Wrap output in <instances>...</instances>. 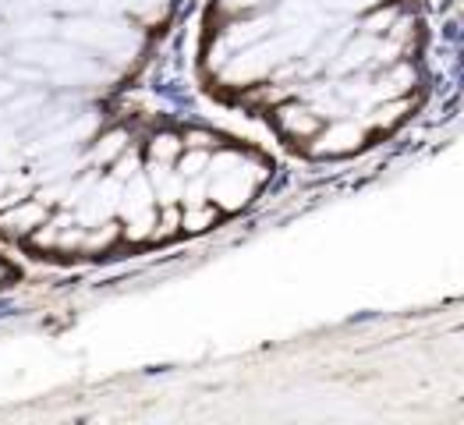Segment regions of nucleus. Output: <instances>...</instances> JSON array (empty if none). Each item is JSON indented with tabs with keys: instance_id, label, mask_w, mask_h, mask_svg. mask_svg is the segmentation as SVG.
Segmentation results:
<instances>
[{
	"instance_id": "f257e3e1",
	"label": "nucleus",
	"mask_w": 464,
	"mask_h": 425,
	"mask_svg": "<svg viewBox=\"0 0 464 425\" xmlns=\"http://www.w3.org/2000/svg\"><path fill=\"white\" fill-rule=\"evenodd\" d=\"M206 170H209L206 198H213L217 209H241L266 181V163L241 150H224V153L209 156Z\"/></svg>"
},
{
	"instance_id": "f03ea898",
	"label": "nucleus",
	"mask_w": 464,
	"mask_h": 425,
	"mask_svg": "<svg viewBox=\"0 0 464 425\" xmlns=\"http://www.w3.org/2000/svg\"><path fill=\"white\" fill-rule=\"evenodd\" d=\"M64 36L68 43L82 46L85 53H100L111 64L131 61L139 50V33L128 22L111 18V14H75V18H68Z\"/></svg>"
},
{
	"instance_id": "7ed1b4c3",
	"label": "nucleus",
	"mask_w": 464,
	"mask_h": 425,
	"mask_svg": "<svg viewBox=\"0 0 464 425\" xmlns=\"http://www.w3.org/2000/svg\"><path fill=\"white\" fill-rule=\"evenodd\" d=\"M309 142L315 156H348L365 142V128L358 121H334L330 128H319Z\"/></svg>"
},
{
	"instance_id": "20e7f679",
	"label": "nucleus",
	"mask_w": 464,
	"mask_h": 425,
	"mask_svg": "<svg viewBox=\"0 0 464 425\" xmlns=\"http://www.w3.org/2000/svg\"><path fill=\"white\" fill-rule=\"evenodd\" d=\"M276 128L287 135V139H298V142H309L312 135L323 128L319 111L305 107V103H284L276 107Z\"/></svg>"
},
{
	"instance_id": "39448f33",
	"label": "nucleus",
	"mask_w": 464,
	"mask_h": 425,
	"mask_svg": "<svg viewBox=\"0 0 464 425\" xmlns=\"http://www.w3.org/2000/svg\"><path fill=\"white\" fill-rule=\"evenodd\" d=\"M46 220L43 202H11V209L0 213V231L4 234H33Z\"/></svg>"
},
{
	"instance_id": "423d86ee",
	"label": "nucleus",
	"mask_w": 464,
	"mask_h": 425,
	"mask_svg": "<svg viewBox=\"0 0 464 425\" xmlns=\"http://www.w3.org/2000/svg\"><path fill=\"white\" fill-rule=\"evenodd\" d=\"M411 85H415V68L408 61H397V64H390L387 72L376 78L372 96L376 100H397V96H408Z\"/></svg>"
},
{
	"instance_id": "0eeeda50",
	"label": "nucleus",
	"mask_w": 464,
	"mask_h": 425,
	"mask_svg": "<svg viewBox=\"0 0 464 425\" xmlns=\"http://www.w3.org/2000/svg\"><path fill=\"white\" fill-rule=\"evenodd\" d=\"M103 11H117V14H135L142 22H156L167 11V0H100Z\"/></svg>"
},
{
	"instance_id": "6e6552de",
	"label": "nucleus",
	"mask_w": 464,
	"mask_h": 425,
	"mask_svg": "<svg viewBox=\"0 0 464 425\" xmlns=\"http://www.w3.org/2000/svg\"><path fill=\"white\" fill-rule=\"evenodd\" d=\"M50 29H53V22H50L46 14H33V18H18V22H11L7 36H14L18 43H29V39H46L50 36Z\"/></svg>"
},
{
	"instance_id": "1a4fd4ad",
	"label": "nucleus",
	"mask_w": 464,
	"mask_h": 425,
	"mask_svg": "<svg viewBox=\"0 0 464 425\" xmlns=\"http://www.w3.org/2000/svg\"><path fill=\"white\" fill-rule=\"evenodd\" d=\"M124 153H128V135H124V131H111V135H103V139L92 146V156H89V159L111 167L117 156H124Z\"/></svg>"
},
{
	"instance_id": "9d476101",
	"label": "nucleus",
	"mask_w": 464,
	"mask_h": 425,
	"mask_svg": "<svg viewBox=\"0 0 464 425\" xmlns=\"http://www.w3.org/2000/svg\"><path fill=\"white\" fill-rule=\"evenodd\" d=\"M53 0H0V14L7 22H18V18H33V14H43L50 11Z\"/></svg>"
},
{
	"instance_id": "9b49d317",
	"label": "nucleus",
	"mask_w": 464,
	"mask_h": 425,
	"mask_svg": "<svg viewBox=\"0 0 464 425\" xmlns=\"http://www.w3.org/2000/svg\"><path fill=\"white\" fill-rule=\"evenodd\" d=\"M181 153H185V142H181L178 135H170V131L156 135L153 142H150V159H153V163H174Z\"/></svg>"
},
{
	"instance_id": "f8f14e48",
	"label": "nucleus",
	"mask_w": 464,
	"mask_h": 425,
	"mask_svg": "<svg viewBox=\"0 0 464 425\" xmlns=\"http://www.w3.org/2000/svg\"><path fill=\"white\" fill-rule=\"evenodd\" d=\"M206 167H209V150H188L185 156H178V174H181L185 181L202 178Z\"/></svg>"
},
{
	"instance_id": "ddd939ff",
	"label": "nucleus",
	"mask_w": 464,
	"mask_h": 425,
	"mask_svg": "<svg viewBox=\"0 0 464 425\" xmlns=\"http://www.w3.org/2000/svg\"><path fill=\"white\" fill-rule=\"evenodd\" d=\"M411 107V100L408 96H397V100H380V111H376V128H393L401 117H404V111Z\"/></svg>"
},
{
	"instance_id": "4468645a",
	"label": "nucleus",
	"mask_w": 464,
	"mask_h": 425,
	"mask_svg": "<svg viewBox=\"0 0 464 425\" xmlns=\"http://www.w3.org/2000/svg\"><path fill=\"white\" fill-rule=\"evenodd\" d=\"M213 220H217V206L195 202V206H188V213L181 217V227H185V231H206Z\"/></svg>"
},
{
	"instance_id": "2eb2a0df",
	"label": "nucleus",
	"mask_w": 464,
	"mask_h": 425,
	"mask_svg": "<svg viewBox=\"0 0 464 425\" xmlns=\"http://www.w3.org/2000/svg\"><path fill=\"white\" fill-rule=\"evenodd\" d=\"M393 18H397L393 7H376L372 18H365V36H383V33H390L393 29Z\"/></svg>"
},
{
	"instance_id": "dca6fc26",
	"label": "nucleus",
	"mask_w": 464,
	"mask_h": 425,
	"mask_svg": "<svg viewBox=\"0 0 464 425\" xmlns=\"http://www.w3.org/2000/svg\"><path fill=\"white\" fill-rule=\"evenodd\" d=\"M231 7H256V4H266V0H227Z\"/></svg>"
},
{
	"instance_id": "f3484780",
	"label": "nucleus",
	"mask_w": 464,
	"mask_h": 425,
	"mask_svg": "<svg viewBox=\"0 0 464 425\" xmlns=\"http://www.w3.org/2000/svg\"><path fill=\"white\" fill-rule=\"evenodd\" d=\"M0 284H4V266H0Z\"/></svg>"
},
{
	"instance_id": "a211bd4d",
	"label": "nucleus",
	"mask_w": 464,
	"mask_h": 425,
	"mask_svg": "<svg viewBox=\"0 0 464 425\" xmlns=\"http://www.w3.org/2000/svg\"><path fill=\"white\" fill-rule=\"evenodd\" d=\"M0 72H4V57H0Z\"/></svg>"
},
{
	"instance_id": "6ab92c4d",
	"label": "nucleus",
	"mask_w": 464,
	"mask_h": 425,
	"mask_svg": "<svg viewBox=\"0 0 464 425\" xmlns=\"http://www.w3.org/2000/svg\"><path fill=\"white\" fill-rule=\"evenodd\" d=\"M0 43H4V33H0Z\"/></svg>"
}]
</instances>
